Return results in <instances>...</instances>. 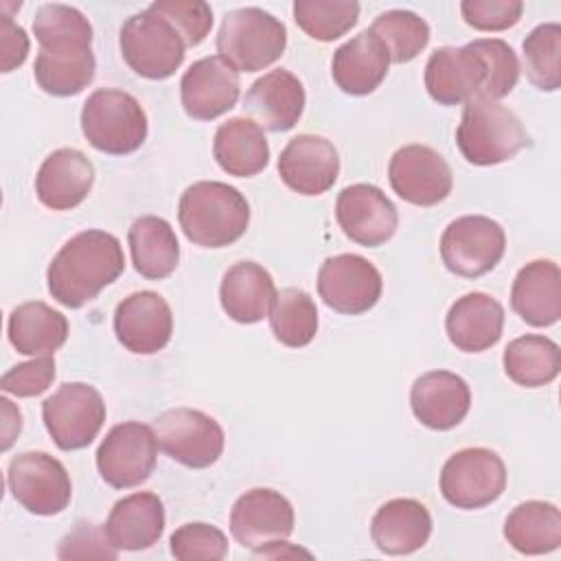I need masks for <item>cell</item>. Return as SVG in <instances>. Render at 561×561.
Listing matches in <instances>:
<instances>
[{
  "mask_svg": "<svg viewBox=\"0 0 561 561\" xmlns=\"http://www.w3.org/2000/svg\"><path fill=\"white\" fill-rule=\"evenodd\" d=\"M125 270L121 241L105 230H83L70 237L46 270L48 294L68 309L94 300Z\"/></svg>",
  "mask_w": 561,
  "mask_h": 561,
  "instance_id": "6da1fadb",
  "label": "cell"
},
{
  "mask_svg": "<svg viewBox=\"0 0 561 561\" xmlns=\"http://www.w3.org/2000/svg\"><path fill=\"white\" fill-rule=\"evenodd\" d=\"M178 221L191 243L199 248H226L245 234L250 204L234 186L202 180L182 193Z\"/></svg>",
  "mask_w": 561,
  "mask_h": 561,
  "instance_id": "7a4b0ae2",
  "label": "cell"
},
{
  "mask_svg": "<svg viewBox=\"0 0 561 561\" xmlns=\"http://www.w3.org/2000/svg\"><path fill=\"white\" fill-rule=\"evenodd\" d=\"M456 145L462 158L476 167H491L515 158L530 147L522 121L500 101L473 96L465 103Z\"/></svg>",
  "mask_w": 561,
  "mask_h": 561,
  "instance_id": "3957f363",
  "label": "cell"
},
{
  "mask_svg": "<svg viewBox=\"0 0 561 561\" xmlns=\"http://www.w3.org/2000/svg\"><path fill=\"white\" fill-rule=\"evenodd\" d=\"M81 131L96 151L127 156L140 149L149 125L136 96L116 88H99L81 107Z\"/></svg>",
  "mask_w": 561,
  "mask_h": 561,
  "instance_id": "277c9868",
  "label": "cell"
},
{
  "mask_svg": "<svg viewBox=\"0 0 561 561\" xmlns=\"http://www.w3.org/2000/svg\"><path fill=\"white\" fill-rule=\"evenodd\" d=\"M287 46V28L259 7L228 11L217 33V50L237 72H259L272 66Z\"/></svg>",
  "mask_w": 561,
  "mask_h": 561,
  "instance_id": "5b68a950",
  "label": "cell"
},
{
  "mask_svg": "<svg viewBox=\"0 0 561 561\" xmlns=\"http://www.w3.org/2000/svg\"><path fill=\"white\" fill-rule=\"evenodd\" d=\"M125 64L140 77L162 81L175 75L186 55L180 33L149 7L129 15L118 35Z\"/></svg>",
  "mask_w": 561,
  "mask_h": 561,
  "instance_id": "8992f818",
  "label": "cell"
},
{
  "mask_svg": "<svg viewBox=\"0 0 561 561\" xmlns=\"http://www.w3.org/2000/svg\"><path fill=\"white\" fill-rule=\"evenodd\" d=\"M105 401L101 392L83 381L59 386L44 403L42 419L53 443L64 451L88 447L105 423Z\"/></svg>",
  "mask_w": 561,
  "mask_h": 561,
  "instance_id": "52a82bcc",
  "label": "cell"
},
{
  "mask_svg": "<svg viewBox=\"0 0 561 561\" xmlns=\"http://www.w3.org/2000/svg\"><path fill=\"white\" fill-rule=\"evenodd\" d=\"M506 489L504 460L486 447H467L447 458L440 469L443 497L462 511L493 504Z\"/></svg>",
  "mask_w": 561,
  "mask_h": 561,
  "instance_id": "ba28073f",
  "label": "cell"
},
{
  "mask_svg": "<svg viewBox=\"0 0 561 561\" xmlns=\"http://www.w3.org/2000/svg\"><path fill=\"white\" fill-rule=\"evenodd\" d=\"M158 447L175 462L188 469L215 465L224 451V430L206 412L193 408H173L153 421Z\"/></svg>",
  "mask_w": 561,
  "mask_h": 561,
  "instance_id": "9c48e42d",
  "label": "cell"
},
{
  "mask_svg": "<svg viewBox=\"0 0 561 561\" xmlns=\"http://www.w3.org/2000/svg\"><path fill=\"white\" fill-rule=\"evenodd\" d=\"M504 228L484 215H465L443 230L440 259L445 267L462 278H478L491 272L504 256Z\"/></svg>",
  "mask_w": 561,
  "mask_h": 561,
  "instance_id": "30bf717a",
  "label": "cell"
},
{
  "mask_svg": "<svg viewBox=\"0 0 561 561\" xmlns=\"http://www.w3.org/2000/svg\"><path fill=\"white\" fill-rule=\"evenodd\" d=\"M158 440L151 425L125 421L114 425L96 449V469L105 484L131 489L149 480L158 460Z\"/></svg>",
  "mask_w": 561,
  "mask_h": 561,
  "instance_id": "8fae6325",
  "label": "cell"
},
{
  "mask_svg": "<svg viewBox=\"0 0 561 561\" xmlns=\"http://www.w3.org/2000/svg\"><path fill=\"white\" fill-rule=\"evenodd\" d=\"M7 484L13 500L33 515H57L72 497L66 467L46 451L18 454L9 462Z\"/></svg>",
  "mask_w": 561,
  "mask_h": 561,
  "instance_id": "7c38bea8",
  "label": "cell"
},
{
  "mask_svg": "<svg viewBox=\"0 0 561 561\" xmlns=\"http://www.w3.org/2000/svg\"><path fill=\"white\" fill-rule=\"evenodd\" d=\"M383 280L379 270L359 254L329 256L318 272V294L337 313L359 316L381 298Z\"/></svg>",
  "mask_w": 561,
  "mask_h": 561,
  "instance_id": "4fadbf2b",
  "label": "cell"
},
{
  "mask_svg": "<svg viewBox=\"0 0 561 561\" xmlns=\"http://www.w3.org/2000/svg\"><path fill=\"white\" fill-rule=\"evenodd\" d=\"M392 191L408 204L436 206L451 193L454 175L447 160L427 145L397 149L388 164Z\"/></svg>",
  "mask_w": 561,
  "mask_h": 561,
  "instance_id": "5bb4252c",
  "label": "cell"
},
{
  "mask_svg": "<svg viewBox=\"0 0 561 561\" xmlns=\"http://www.w3.org/2000/svg\"><path fill=\"white\" fill-rule=\"evenodd\" d=\"M230 533L248 550L259 552L294 533V506L274 489H250L230 508Z\"/></svg>",
  "mask_w": 561,
  "mask_h": 561,
  "instance_id": "9a60e30c",
  "label": "cell"
},
{
  "mask_svg": "<svg viewBox=\"0 0 561 561\" xmlns=\"http://www.w3.org/2000/svg\"><path fill=\"white\" fill-rule=\"evenodd\" d=\"M335 219L342 232L364 248H377L390 241L399 226L394 204L373 184L342 188L335 202Z\"/></svg>",
  "mask_w": 561,
  "mask_h": 561,
  "instance_id": "2e32d148",
  "label": "cell"
},
{
  "mask_svg": "<svg viewBox=\"0 0 561 561\" xmlns=\"http://www.w3.org/2000/svg\"><path fill=\"white\" fill-rule=\"evenodd\" d=\"M114 333L129 353L153 355L162 351L173 333L169 302L151 289L129 294L116 305Z\"/></svg>",
  "mask_w": 561,
  "mask_h": 561,
  "instance_id": "e0dca14e",
  "label": "cell"
},
{
  "mask_svg": "<svg viewBox=\"0 0 561 561\" xmlns=\"http://www.w3.org/2000/svg\"><path fill=\"white\" fill-rule=\"evenodd\" d=\"M239 72L219 55L202 57L188 66L180 81L184 112L195 121H213L239 101Z\"/></svg>",
  "mask_w": 561,
  "mask_h": 561,
  "instance_id": "ac0fdd59",
  "label": "cell"
},
{
  "mask_svg": "<svg viewBox=\"0 0 561 561\" xmlns=\"http://www.w3.org/2000/svg\"><path fill=\"white\" fill-rule=\"evenodd\" d=\"M278 175L298 195H322L340 175L337 149L324 136L298 134L278 156Z\"/></svg>",
  "mask_w": 561,
  "mask_h": 561,
  "instance_id": "d6986e66",
  "label": "cell"
},
{
  "mask_svg": "<svg viewBox=\"0 0 561 561\" xmlns=\"http://www.w3.org/2000/svg\"><path fill=\"white\" fill-rule=\"evenodd\" d=\"M486 72L471 44L436 48L425 64V88L438 105H460L478 96Z\"/></svg>",
  "mask_w": 561,
  "mask_h": 561,
  "instance_id": "ffe728a7",
  "label": "cell"
},
{
  "mask_svg": "<svg viewBox=\"0 0 561 561\" xmlns=\"http://www.w3.org/2000/svg\"><path fill=\"white\" fill-rule=\"evenodd\" d=\"M410 408L416 421L430 430L456 427L471 408L469 383L449 370H430L414 379Z\"/></svg>",
  "mask_w": 561,
  "mask_h": 561,
  "instance_id": "44dd1931",
  "label": "cell"
},
{
  "mask_svg": "<svg viewBox=\"0 0 561 561\" xmlns=\"http://www.w3.org/2000/svg\"><path fill=\"white\" fill-rule=\"evenodd\" d=\"M96 70L92 42L57 39L39 46L33 75L37 85L53 96H75L83 92Z\"/></svg>",
  "mask_w": 561,
  "mask_h": 561,
  "instance_id": "7402d4cb",
  "label": "cell"
},
{
  "mask_svg": "<svg viewBox=\"0 0 561 561\" xmlns=\"http://www.w3.org/2000/svg\"><path fill=\"white\" fill-rule=\"evenodd\" d=\"M94 164L92 160L72 147H61L46 156L37 175V199L50 210H72L92 191Z\"/></svg>",
  "mask_w": 561,
  "mask_h": 561,
  "instance_id": "603a6c76",
  "label": "cell"
},
{
  "mask_svg": "<svg viewBox=\"0 0 561 561\" xmlns=\"http://www.w3.org/2000/svg\"><path fill=\"white\" fill-rule=\"evenodd\" d=\"M305 101L302 81L294 72L278 68L265 72L250 85L243 107L261 127L270 131H287L300 121Z\"/></svg>",
  "mask_w": 561,
  "mask_h": 561,
  "instance_id": "cb8c5ba5",
  "label": "cell"
},
{
  "mask_svg": "<svg viewBox=\"0 0 561 561\" xmlns=\"http://www.w3.org/2000/svg\"><path fill=\"white\" fill-rule=\"evenodd\" d=\"M445 331L458 351L482 353L502 337L504 307L484 291L465 294L449 307Z\"/></svg>",
  "mask_w": 561,
  "mask_h": 561,
  "instance_id": "d4e9b609",
  "label": "cell"
},
{
  "mask_svg": "<svg viewBox=\"0 0 561 561\" xmlns=\"http://www.w3.org/2000/svg\"><path fill=\"white\" fill-rule=\"evenodd\" d=\"M513 311L530 327H552L561 318V270L550 259L526 263L511 287Z\"/></svg>",
  "mask_w": 561,
  "mask_h": 561,
  "instance_id": "484cf974",
  "label": "cell"
},
{
  "mask_svg": "<svg viewBox=\"0 0 561 561\" xmlns=\"http://www.w3.org/2000/svg\"><path fill=\"white\" fill-rule=\"evenodd\" d=\"M103 530L116 550H147L164 533V504L151 491L131 493L112 506Z\"/></svg>",
  "mask_w": 561,
  "mask_h": 561,
  "instance_id": "4316f807",
  "label": "cell"
},
{
  "mask_svg": "<svg viewBox=\"0 0 561 561\" xmlns=\"http://www.w3.org/2000/svg\"><path fill=\"white\" fill-rule=\"evenodd\" d=\"M432 515L414 497H394L377 508L370 519L373 543L386 554H412L427 543Z\"/></svg>",
  "mask_w": 561,
  "mask_h": 561,
  "instance_id": "83f0119b",
  "label": "cell"
},
{
  "mask_svg": "<svg viewBox=\"0 0 561 561\" xmlns=\"http://www.w3.org/2000/svg\"><path fill=\"white\" fill-rule=\"evenodd\" d=\"M388 66L390 55L381 39L370 31H362L333 53L331 77L342 92L364 96L381 85Z\"/></svg>",
  "mask_w": 561,
  "mask_h": 561,
  "instance_id": "f1b7e54d",
  "label": "cell"
},
{
  "mask_svg": "<svg viewBox=\"0 0 561 561\" xmlns=\"http://www.w3.org/2000/svg\"><path fill=\"white\" fill-rule=\"evenodd\" d=\"M276 294L274 278L263 265L239 261L230 265L221 278L219 302L230 320L254 324L270 313Z\"/></svg>",
  "mask_w": 561,
  "mask_h": 561,
  "instance_id": "f546056e",
  "label": "cell"
},
{
  "mask_svg": "<svg viewBox=\"0 0 561 561\" xmlns=\"http://www.w3.org/2000/svg\"><path fill=\"white\" fill-rule=\"evenodd\" d=\"M213 156L228 175L252 178L267 167L270 145L259 123L245 116H234L217 127Z\"/></svg>",
  "mask_w": 561,
  "mask_h": 561,
  "instance_id": "4dcf8cb0",
  "label": "cell"
},
{
  "mask_svg": "<svg viewBox=\"0 0 561 561\" xmlns=\"http://www.w3.org/2000/svg\"><path fill=\"white\" fill-rule=\"evenodd\" d=\"M68 320L42 300L18 305L7 322L11 346L22 355H53L68 337Z\"/></svg>",
  "mask_w": 561,
  "mask_h": 561,
  "instance_id": "1f68e13d",
  "label": "cell"
},
{
  "mask_svg": "<svg viewBox=\"0 0 561 561\" xmlns=\"http://www.w3.org/2000/svg\"><path fill=\"white\" fill-rule=\"evenodd\" d=\"M131 263L149 280L171 276L180 261V243L171 224L156 215L138 217L127 232Z\"/></svg>",
  "mask_w": 561,
  "mask_h": 561,
  "instance_id": "d6a6232c",
  "label": "cell"
},
{
  "mask_svg": "<svg viewBox=\"0 0 561 561\" xmlns=\"http://www.w3.org/2000/svg\"><path fill=\"white\" fill-rule=\"evenodd\" d=\"M504 539L522 554H548L561 546V511L552 502L517 504L504 522Z\"/></svg>",
  "mask_w": 561,
  "mask_h": 561,
  "instance_id": "836d02e7",
  "label": "cell"
},
{
  "mask_svg": "<svg viewBox=\"0 0 561 561\" xmlns=\"http://www.w3.org/2000/svg\"><path fill=\"white\" fill-rule=\"evenodd\" d=\"M504 373L524 388H541L557 379L561 370V348L546 335H522L504 348Z\"/></svg>",
  "mask_w": 561,
  "mask_h": 561,
  "instance_id": "e575fe53",
  "label": "cell"
},
{
  "mask_svg": "<svg viewBox=\"0 0 561 561\" xmlns=\"http://www.w3.org/2000/svg\"><path fill=\"white\" fill-rule=\"evenodd\" d=\"M267 318L274 337L289 348L307 346L318 333L316 302L305 289L298 287L280 289Z\"/></svg>",
  "mask_w": 561,
  "mask_h": 561,
  "instance_id": "d590c367",
  "label": "cell"
},
{
  "mask_svg": "<svg viewBox=\"0 0 561 561\" xmlns=\"http://www.w3.org/2000/svg\"><path fill=\"white\" fill-rule=\"evenodd\" d=\"M368 31L381 39L390 61L394 64L412 61L421 50H425L430 42V24L414 11L405 9H390L379 13Z\"/></svg>",
  "mask_w": 561,
  "mask_h": 561,
  "instance_id": "8d00e7d4",
  "label": "cell"
},
{
  "mask_svg": "<svg viewBox=\"0 0 561 561\" xmlns=\"http://www.w3.org/2000/svg\"><path fill=\"white\" fill-rule=\"evenodd\" d=\"M524 72L528 81L543 90L554 92L561 85V24L546 22L535 26L524 44Z\"/></svg>",
  "mask_w": 561,
  "mask_h": 561,
  "instance_id": "74e56055",
  "label": "cell"
},
{
  "mask_svg": "<svg viewBox=\"0 0 561 561\" xmlns=\"http://www.w3.org/2000/svg\"><path fill=\"white\" fill-rule=\"evenodd\" d=\"M296 24L318 42H333L346 35L359 18V4L355 0H296Z\"/></svg>",
  "mask_w": 561,
  "mask_h": 561,
  "instance_id": "f35d334b",
  "label": "cell"
},
{
  "mask_svg": "<svg viewBox=\"0 0 561 561\" xmlns=\"http://www.w3.org/2000/svg\"><path fill=\"white\" fill-rule=\"evenodd\" d=\"M469 44L480 55L486 72L484 88L478 96L493 99V101L506 96L517 85L519 70H522L515 50L504 39H497V37L473 39Z\"/></svg>",
  "mask_w": 561,
  "mask_h": 561,
  "instance_id": "ab89813d",
  "label": "cell"
},
{
  "mask_svg": "<svg viewBox=\"0 0 561 561\" xmlns=\"http://www.w3.org/2000/svg\"><path fill=\"white\" fill-rule=\"evenodd\" d=\"M171 554L180 561H219L228 554V537L213 524L206 522H188L173 530Z\"/></svg>",
  "mask_w": 561,
  "mask_h": 561,
  "instance_id": "60d3db41",
  "label": "cell"
},
{
  "mask_svg": "<svg viewBox=\"0 0 561 561\" xmlns=\"http://www.w3.org/2000/svg\"><path fill=\"white\" fill-rule=\"evenodd\" d=\"M149 9L180 33L186 48L199 46L213 28V9L202 0H156Z\"/></svg>",
  "mask_w": 561,
  "mask_h": 561,
  "instance_id": "b9f144b4",
  "label": "cell"
},
{
  "mask_svg": "<svg viewBox=\"0 0 561 561\" xmlns=\"http://www.w3.org/2000/svg\"><path fill=\"white\" fill-rule=\"evenodd\" d=\"M33 35L39 46L57 39H85L92 42V24L70 4H42L33 18Z\"/></svg>",
  "mask_w": 561,
  "mask_h": 561,
  "instance_id": "7bdbcfd3",
  "label": "cell"
},
{
  "mask_svg": "<svg viewBox=\"0 0 561 561\" xmlns=\"http://www.w3.org/2000/svg\"><path fill=\"white\" fill-rule=\"evenodd\" d=\"M55 379V359L53 355H39L28 362L15 364L0 377V388L13 397H37L48 390Z\"/></svg>",
  "mask_w": 561,
  "mask_h": 561,
  "instance_id": "ee69618b",
  "label": "cell"
},
{
  "mask_svg": "<svg viewBox=\"0 0 561 561\" xmlns=\"http://www.w3.org/2000/svg\"><path fill=\"white\" fill-rule=\"evenodd\" d=\"M522 0H462V20L476 31H506L522 20Z\"/></svg>",
  "mask_w": 561,
  "mask_h": 561,
  "instance_id": "f6af8a7d",
  "label": "cell"
},
{
  "mask_svg": "<svg viewBox=\"0 0 561 561\" xmlns=\"http://www.w3.org/2000/svg\"><path fill=\"white\" fill-rule=\"evenodd\" d=\"M59 559L75 557H105L116 559L118 550L107 541L105 530L92 522H77L75 528L59 543Z\"/></svg>",
  "mask_w": 561,
  "mask_h": 561,
  "instance_id": "bcb514c9",
  "label": "cell"
},
{
  "mask_svg": "<svg viewBox=\"0 0 561 561\" xmlns=\"http://www.w3.org/2000/svg\"><path fill=\"white\" fill-rule=\"evenodd\" d=\"M28 55V35L26 31L11 20L9 13L2 15L0 22V68L2 72H11L26 61Z\"/></svg>",
  "mask_w": 561,
  "mask_h": 561,
  "instance_id": "7dc6e473",
  "label": "cell"
},
{
  "mask_svg": "<svg viewBox=\"0 0 561 561\" xmlns=\"http://www.w3.org/2000/svg\"><path fill=\"white\" fill-rule=\"evenodd\" d=\"M0 405H2V414H4V425H2V451H7L11 447V443L15 440V436L20 434L22 430V414L18 408L11 405L9 399H0Z\"/></svg>",
  "mask_w": 561,
  "mask_h": 561,
  "instance_id": "c3c4849f",
  "label": "cell"
}]
</instances>
